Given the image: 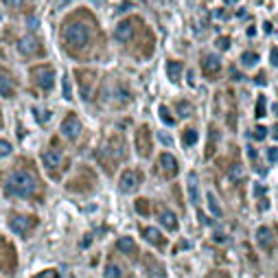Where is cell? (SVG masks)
Here are the masks:
<instances>
[{"instance_id": "1", "label": "cell", "mask_w": 278, "mask_h": 278, "mask_svg": "<svg viewBox=\"0 0 278 278\" xmlns=\"http://www.w3.org/2000/svg\"><path fill=\"white\" fill-rule=\"evenodd\" d=\"M5 193L7 197H18V199H42V182L37 177V173L31 167H20L16 171H11L5 180Z\"/></svg>"}, {"instance_id": "2", "label": "cell", "mask_w": 278, "mask_h": 278, "mask_svg": "<svg viewBox=\"0 0 278 278\" xmlns=\"http://www.w3.org/2000/svg\"><path fill=\"white\" fill-rule=\"evenodd\" d=\"M62 37L66 49L72 51H81L84 46L90 44V37H92V31L86 22H79V20H72V22H66L62 27Z\"/></svg>"}, {"instance_id": "3", "label": "cell", "mask_w": 278, "mask_h": 278, "mask_svg": "<svg viewBox=\"0 0 278 278\" xmlns=\"http://www.w3.org/2000/svg\"><path fill=\"white\" fill-rule=\"evenodd\" d=\"M42 164H44L46 173H49L53 180H59L62 173L68 169V158L62 151V147L57 145V140H51V147L42 154Z\"/></svg>"}, {"instance_id": "4", "label": "cell", "mask_w": 278, "mask_h": 278, "mask_svg": "<svg viewBox=\"0 0 278 278\" xmlns=\"http://www.w3.org/2000/svg\"><path fill=\"white\" fill-rule=\"evenodd\" d=\"M125 154H127V149H125V140H121V138H112L110 142H105L103 149H99L97 158H99V164H101L107 173H112L116 164L125 158Z\"/></svg>"}, {"instance_id": "5", "label": "cell", "mask_w": 278, "mask_h": 278, "mask_svg": "<svg viewBox=\"0 0 278 278\" xmlns=\"http://www.w3.org/2000/svg\"><path fill=\"white\" fill-rule=\"evenodd\" d=\"M0 272L9 278H14L18 274V252H16V245L7 237H2V234H0Z\"/></svg>"}, {"instance_id": "6", "label": "cell", "mask_w": 278, "mask_h": 278, "mask_svg": "<svg viewBox=\"0 0 278 278\" xmlns=\"http://www.w3.org/2000/svg\"><path fill=\"white\" fill-rule=\"evenodd\" d=\"M37 224H40L37 215H29V212H11L9 215V228L22 239L31 237L35 232Z\"/></svg>"}, {"instance_id": "7", "label": "cell", "mask_w": 278, "mask_h": 278, "mask_svg": "<svg viewBox=\"0 0 278 278\" xmlns=\"http://www.w3.org/2000/svg\"><path fill=\"white\" fill-rule=\"evenodd\" d=\"M31 79L44 94L51 92V90H53V84H55V68L49 66V64H42V66L31 68Z\"/></svg>"}, {"instance_id": "8", "label": "cell", "mask_w": 278, "mask_h": 278, "mask_svg": "<svg viewBox=\"0 0 278 278\" xmlns=\"http://www.w3.org/2000/svg\"><path fill=\"white\" fill-rule=\"evenodd\" d=\"M75 79L79 84V90H81V99L88 101L92 97V90H94V81H97V72L94 70H84V68H77L75 70Z\"/></svg>"}, {"instance_id": "9", "label": "cell", "mask_w": 278, "mask_h": 278, "mask_svg": "<svg viewBox=\"0 0 278 278\" xmlns=\"http://www.w3.org/2000/svg\"><path fill=\"white\" fill-rule=\"evenodd\" d=\"M140 184H142V173L136 171V169H125L119 177L121 193H136Z\"/></svg>"}, {"instance_id": "10", "label": "cell", "mask_w": 278, "mask_h": 278, "mask_svg": "<svg viewBox=\"0 0 278 278\" xmlns=\"http://www.w3.org/2000/svg\"><path fill=\"white\" fill-rule=\"evenodd\" d=\"M151 149H154V142H151V132L147 125H140V129L136 132V151L142 158H149Z\"/></svg>"}, {"instance_id": "11", "label": "cell", "mask_w": 278, "mask_h": 278, "mask_svg": "<svg viewBox=\"0 0 278 278\" xmlns=\"http://www.w3.org/2000/svg\"><path fill=\"white\" fill-rule=\"evenodd\" d=\"M18 53L22 57H31V55H42L44 49H42V42L37 40L35 35H24L22 40L18 42Z\"/></svg>"}, {"instance_id": "12", "label": "cell", "mask_w": 278, "mask_h": 278, "mask_svg": "<svg viewBox=\"0 0 278 278\" xmlns=\"http://www.w3.org/2000/svg\"><path fill=\"white\" fill-rule=\"evenodd\" d=\"M81 121L77 119V114H66V119L62 121V136L68 140H77L81 134Z\"/></svg>"}, {"instance_id": "13", "label": "cell", "mask_w": 278, "mask_h": 278, "mask_svg": "<svg viewBox=\"0 0 278 278\" xmlns=\"http://www.w3.org/2000/svg\"><path fill=\"white\" fill-rule=\"evenodd\" d=\"M16 94V79L11 75V70L0 66V97L11 99Z\"/></svg>"}, {"instance_id": "14", "label": "cell", "mask_w": 278, "mask_h": 278, "mask_svg": "<svg viewBox=\"0 0 278 278\" xmlns=\"http://www.w3.org/2000/svg\"><path fill=\"white\" fill-rule=\"evenodd\" d=\"M142 267H145L147 276L149 278H167V269H164V265L160 263V261H156L151 254H145L142 256Z\"/></svg>"}, {"instance_id": "15", "label": "cell", "mask_w": 278, "mask_h": 278, "mask_svg": "<svg viewBox=\"0 0 278 278\" xmlns=\"http://www.w3.org/2000/svg\"><path fill=\"white\" fill-rule=\"evenodd\" d=\"M219 70H221V59H219V55H204L202 57V72L208 77V79H215L217 75H219Z\"/></svg>"}, {"instance_id": "16", "label": "cell", "mask_w": 278, "mask_h": 278, "mask_svg": "<svg viewBox=\"0 0 278 278\" xmlns=\"http://www.w3.org/2000/svg\"><path fill=\"white\" fill-rule=\"evenodd\" d=\"M134 35H136V22H134V18L123 20V22H119V24H116L114 37H116V40H119V42H129Z\"/></svg>"}, {"instance_id": "17", "label": "cell", "mask_w": 278, "mask_h": 278, "mask_svg": "<svg viewBox=\"0 0 278 278\" xmlns=\"http://www.w3.org/2000/svg\"><path fill=\"white\" fill-rule=\"evenodd\" d=\"M140 234L147 239V241L151 243V245L158 247V250H167V239H164V234L160 232L158 228H151V226H145V228H140Z\"/></svg>"}, {"instance_id": "18", "label": "cell", "mask_w": 278, "mask_h": 278, "mask_svg": "<svg viewBox=\"0 0 278 278\" xmlns=\"http://www.w3.org/2000/svg\"><path fill=\"white\" fill-rule=\"evenodd\" d=\"M256 243H259V247L263 252H267V254L274 252V234L267 226H261V228L256 230Z\"/></svg>"}, {"instance_id": "19", "label": "cell", "mask_w": 278, "mask_h": 278, "mask_svg": "<svg viewBox=\"0 0 278 278\" xmlns=\"http://www.w3.org/2000/svg\"><path fill=\"white\" fill-rule=\"evenodd\" d=\"M158 162H160V169L164 171V177H169V180H171V177L177 175V169H180V164H177L175 156H171V154H160Z\"/></svg>"}, {"instance_id": "20", "label": "cell", "mask_w": 278, "mask_h": 278, "mask_svg": "<svg viewBox=\"0 0 278 278\" xmlns=\"http://www.w3.org/2000/svg\"><path fill=\"white\" fill-rule=\"evenodd\" d=\"M103 276L105 278H129V272H127V267L125 265H121V263H107L105 265V269H103Z\"/></svg>"}, {"instance_id": "21", "label": "cell", "mask_w": 278, "mask_h": 278, "mask_svg": "<svg viewBox=\"0 0 278 278\" xmlns=\"http://www.w3.org/2000/svg\"><path fill=\"white\" fill-rule=\"evenodd\" d=\"M116 250L123 252V254H127V256H138V245H136V241H134V239H129V237L119 239V241H116Z\"/></svg>"}, {"instance_id": "22", "label": "cell", "mask_w": 278, "mask_h": 278, "mask_svg": "<svg viewBox=\"0 0 278 278\" xmlns=\"http://www.w3.org/2000/svg\"><path fill=\"white\" fill-rule=\"evenodd\" d=\"M158 219H160V224H162V228L169 230V232H175L177 230V217L173 210H162Z\"/></svg>"}, {"instance_id": "23", "label": "cell", "mask_w": 278, "mask_h": 278, "mask_svg": "<svg viewBox=\"0 0 278 278\" xmlns=\"http://www.w3.org/2000/svg\"><path fill=\"white\" fill-rule=\"evenodd\" d=\"M186 186H189V199L193 204H197L199 202V180H197V175H195V173H191V175H189Z\"/></svg>"}, {"instance_id": "24", "label": "cell", "mask_w": 278, "mask_h": 278, "mask_svg": "<svg viewBox=\"0 0 278 278\" xmlns=\"http://www.w3.org/2000/svg\"><path fill=\"white\" fill-rule=\"evenodd\" d=\"M182 62H169L167 64V72H169V79L173 81V84H177L180 81V77H182Z\"/></svg>"}, {"instance_id": "25", "label": "cell", "mask_w": 278, "mask_h": 278, "mask_svg": "<svg viewBox=\"0 0 278 278\" xmlns=\"http://www.w3.org/2000/svg\"><path fill=\"white\" fill-rule=\"evenodd\" d=\"M195 142H197V129H193V127L184 129V132H182V145H184V147H193Z\"/></svg>"}, {"instance_id": "26", "label": "cell", "mask_w": 278, "mask_h": 278, "mask_svg": "<svg viewBox=\"0 0 278 278\" xmlns=\"http://www.w3.org/2000/svg\"><path fill=\"white\" fill-rule=\"evenodd\" d=\"M33 116L40 125H46L51 119V110H44V107H33Z\"/></svg>"}, {"instance_id": "27", "label": "cell", "mask_w": 278, "mask_h": 278, "mask_svg": "<svg viewBox=\"0 0 278 278\" xmlns=\"http://www.w3.org/2000/svg\"><path fill=\"white\" fill-rule=\"evenodd\" d=\"M241 64L243 66H256V64H259V55L256 53H252V51H245V53L241 55Z\"/></svg>"}, {"instance_id": "28", "label": "cell", "mask_w": 278, "mask_h": 278, "mask_svg": "<svg viewBox=\"0 0 278 278\" xmlns=\"http://www.w3.org/2000/svg\"><path fill=\"white\" fill-rule=\"evenodd\" d=\"M136 210H138V215L149 217V215H151V210H149V199H145V197L136 199Z\"/></svg>"}, {"instance_id": "29", "label": "cell", "mask_w": 278, "mask_h": 278, "mask_svg": "<svg viewBox=\"0 0 278 278\" xmlns=\"http://www.w3.org/2000/svg\"><path fill=\"white\" fill-rule=\"evenodd\" d=\"M208 208H210V212L215 217H221L224 212H221V206H219V202H217V197L212 193H208Z\"/></svg>"}, {"instance_id": "30", "label": "cell", "mask_w": 278, "mask_h": 278, "mask_svg": "<svg viewBox=\"0 0 278 278\" xmlns=\"http://www.w3.org/2000/svg\"><path fill=\"white\" fill-rule=\"evenodd\" d=\"M228 175H230V180H232V182H239V180H243V167H241V164H232V167H230V173H228Z\"/></svg>"}, {"instance_id": "31", "label": "cell", "mask_w": 278, "mask_h": 278, "mask_svg": "<svg viewBox=\"0 0 278 278\" xmlns=\"http://www.w3.org/2000/svg\"><path fill=\"white\" fill-rule=\"evenodd\" d=\"M217 138H219V134H217V129H210V136H208V149H206V156H208V158H210V156H212V151H215Z\"/></svg>"}, {"instance_id": "32", "label": "cell", "mask_w": 278, "mask_h": 278, "mask_svg": "<svg viewBox=\"0 0 278 278\" xmlns=\"http://www.w3.org/2000/svg\"><path fill=\"white\" fill-rule=\"evenodd\" d=\"M158 114H160V119H162V123H164V125H175V121H173V116L169 114V107L160 105V107H158Z\"/></svg>"}, {"instance_id": "33", "label": "cell", "mask_w": 278, "mask_h": 278, "mask_svg": "<svg viewBox=\"0 0 278 278\" xmlns=\"http://www.w3.org/2000/svg\"><path fill=\"white\" fill-rule=\"evenodd\" d=\"M177 114L184 116V119L193 114V107H191V103L189 101H180V103H177Z\"/></svg>"}, {"instance_id": "34", "label": "cell", "mask_w": 278, "mask_h": 278, "mask_svg": "<svg viewBox=\"0 0 278 278\" xmlns=\"http://www.w3.org/2000/svg\"><path fill=\"white\" fill-rule=\"evenodd\" d=\"M11 142L7 140H0V158H7V156H11Z\"/></svg>"}, {"instance_id": "35", "label": "cell", "mask_w": 278, "mask_h": 278, "mask_svg": "<svg viewBox=\"0 0 278 278\" xmlns=\"http://www.w3.org/2000/svg\"><path fill=\"white\" fill-rule=\"evenodd\" d=\"M263 116H265V97L261 94L259 103H256V119H263Z\"/></svg>"}, {"instance_id": "36", "label": "cell", "mask_w": 278, "mask_h": 278, "mask_svg": "<svg viewBox=\"0 0 278 278\" xmlns=\"http://www.w3.org/2000/svg\"><path fill=\"white\" fill-rule=\"evenodd\" d=\"M33 278H59V272L57 269H46V272L37 274V276H33Z\"/></svg>"}, {"instance_id": "37", "label": "cell", "mask_w": 278, "mask_h": 278, "mask_svg": "<svg viewBox=\"0 0 278 278\" xmlns=\"http://www.w3.org/2000/svg\"><path fill=\"white\" fill-rule=\"evenodd\" d=\"M158 140L162 142L164 147H171V145H173V138L169 136V134H164V132H158Z\"/></svg>"}, {"instance_id": "38", "label": "cell", "mask_w": 278, "mask_h": 278, "mask_svg": "<svg viewBox=\"0 0 278 278\" xmlns=\"http://www.w3.org/2000/svg\"><path fill=\"white\" fill-rule=\"evenodd\" d=\"M265 136H267V129H265L263 125H259V127L254 129V138H256V140H263Z\"/></svg>"}, {"instance_id": "39", "label": "cell", "mask_w": 278, "mask_h": 278, "mask_svg": "<svg viewBox=\"0 0 278 278\" xmlns=\"http://www.w3.org/2000/svg\"><path fill=\"white\" fill-rule=\"evenodd\" d=\"M267 158H269V162H278V147H269Z\"/></svg>"}, {"instance_id": "40", "label": "cell", "mask_w": 278, "mask_h": 278, "mask_svg": "<svg viewBox=\"0 0 278 278\" xmlns=\"http://www.w3.org/2000/svg\"><path fill=\"white\" fill-rule=\"evenodd\" d=\"M269 64H272L274 68H278V49L269 51Z\"/></svg>"}, {"instance_id": "41", "label": "cell", "mask_w": 278, "mask_h": 278, "mask_svg": "<svg viewBox=\"0 0 278 278\" xmlns=\"http://www.w3.org/2000/svg\"><path fill=\"white\" fill-rule=\"evenodd\" d=\"M217 49H221V51L230 49V40H228V37H219V40H217Z\"/></svg>"}, {"instance_id": "42", "label": "cell", "mask_w": 278, "mask_h": 278, "mask_svg": "<svg viewBox=\"0 0 278 278\" xmlns=\"http://www.w3.org/2000/svg\"><path fill=\"white\" fill-rule=\"evenodd\" d=\"M64 99H70V86H68V77H64Z\"/></svg>"}, {"instance_id": "43", "label": "cell", "mask_w": 278, "mask_h": 278, "mask_svg": "<svg viewBox=\"0 0 278 278\" xmlns=\"http://www.w3.org/2000/svg\"><path fill=\"white\" fill-rule=\"evenodd\" d=\"M5 5H9V7H18V5H22V0H2Z\"/></svg>"}, {"instance_id": "44", "label": "cell", "mask_w": 278, "mask_h": 278, "mask_svg": "<svg viewBox=\"0 0 278 278\" xmlns=\"http://www.w3.org/2000/svg\"><path fill=\"white\" fill-rule=\"evenodd\" d=\"M212 16H215V18H226V14H224V11H221V9H217Z\"/></svg>"}, {"instance_id": "45", "label": "cell", "mask_w": 278, "mask_h": 278, "mask_svg": "<svg viewBox=\"0 0 278 278\" xmlns=\"http://www.w3.org/2000/svg\"><path fill=\"white\" fill-rule=\"evenodd\" d=\"M272 136L278 140V125H274V127H272Z\"/></svg>"}, {"instance_id": "46", "label": "cell", "mask_w": 278, "mask_h": 278, "mask_svg": "<svg viewBox=\"0 0 278 278\" xmlns=\"http://www.w3.org/2000/svg\"><path fill=\"white\" fill-rule=\"evenodd\" d=\"M29 27H31V29H33V27H37V20H35V18H31V20H29Z\"/></svg>"}, {"instance_id": "47", "label": "cell", "mask_w": 278, "mask_h": 278, "mask_svg": "<svg viewBox=\"0 0 278 278\" xmlns=\"http://www.w3.org/2000/svg\"><path fill=\"white\" fill-rule=\"evenodd\" d=\"M274 112H276V114H278V105H274Z\"/></svg>"}, {"instance_id": "48", "label": "cell", "mask_w": 278, "mask_h": 278, "mask_svg": "<svg viewBox=\"0 0 278 278\" xmlns=\"http://www.w3.org/2000/svg\"><path fill=\"white\" fill-rule=\"evenodd\" d=\"M226 2H237V0H226Z\"/></svg>"}]
</instances>
